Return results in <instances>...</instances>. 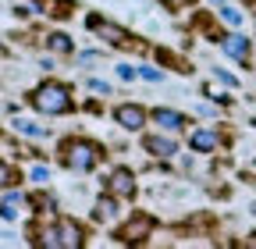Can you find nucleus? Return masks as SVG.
Instances as JSON below:
<instances>
[{
  "mask_svg": "<svg viewBox=\"0 0 256 249\" xmlns=\"http://www.w3.org/2000/svg\"><path fill=\"white\" fill-rule=\"evenodd\" d=\"M220 50L228 54V57H235V60H249V40L246 36H238V32H228V36H220Z\"/></svg>",
  "mask_w": 256,
  "mask_h": 249,
  "instance_id": "4",
  "label": "nucleus"
},
{
  "mask_svg": "<svg viewBox=\"0 0 256 249\" xmlns=\"http://www.w3.org/2000/svg\"><path fill=\"white\" fill-rule=\"evenodd\" d=\"M14 132L32 136V139H43V136H46V128H40V124H32V121H25V118H18V121H14Z\"/></svg>",
  "mask_w": 256,
  "mask_h": 249,
  "instance_id": "14",
  "label": "nucleus"
},
{
  "mask_svg": "<svg viewBox=\"0 0 256 249\" xmlns=\"http://www.w3.org/2000/svg\"><path fill=\"white\" fill-rule=\"evenodd\" d=\"M89 89H92V92H104V96L110 92V86H107L104 78H89Z\"/></svg>",
  "mask_w": 256,
  "mask_h": 249,
  "instance_id": "20",
  "label": "nucleus"
},
{
  "mask_svg": "<svg viewBox=\"0 0 256 249\" xmlns=\"http://www.w3.org/2000/svg\"><path fill=\"white\" fill-rule=\"evenodd\" d=\"M136 75H139V68H132V64H118V78H121V82H132Z\"/></svg>",
  "mask_w": 256,
  "mask_h": 249,
  "instance_id": "17",
  "label": "nucleus"
},
{
  "mask_svg": "<svg viewBox=\"0 0 256 249\" xmlns=\"http://www.w3.org/2000/svg\"><path fill=\"white\" fill-rule=\"evenodd\" d=\"M25 203H28V200H25L22 192H4V200H0V217H4V221H14Z\"/></svg>",
  "mask_w": 256,
  "mask_h": 249,
  "instance_id": "7",
  "label": "nucleus"
},
{
  "mask_svg": "<svg viewBox=\"0 0 256 249\" xmlns=\"http://www.w3.org/2000/svg\"><path fill=\"white\" fill-rule=\"evenodd\" d=\"M188 146L196 150V153H214V150H217V132H210V128L192 132V136H188Z\"/></svg>",
  "mask_w": 256,
  "mask_h": 249,
  "instance_id": "9",
  "label": "nucleus"
},
{
  "mask_svg": "<svg viewBox=\"0 0 256 249\" xmlns=\"http://www.w3.org/2000/svg\"><path fill=\"white\" fill-rule=\"evenodd\" d=\"M11 182H14V171H11V168H8L4 160H0V189H8Z\"/></svg>",
  "mask_w": 256,
  "mask_h": 249,
  "instance_id": "18",
  "label": "nucleus"
},
{
  "mask_svg": "<svg viewBox=\"0 0 256 249\" xmlns=\"http://www.w3.org/2000/svg\"><path fill=\"white\" fill-rule=\"evenodd\" d=\"M114 121L121 124V128H128V132H139L142 124H146V110L136 107V104H121V107L114 110Z\"/></svg>",
  "mask_w": 256,
  "mask_h": 249,
  "instance_id": "3",
  "label": "nucleus"
},
{
  "mask_svg": "<svg viewBox=\"0 0 256 249\" xmlns=\"http://www.w3.org/2000/svg\"><path fill=\"white\" fill-rule=\"evenodd\" d=\"M220 18L228 22V25H235V28L242 25V11H238V8H232V4H220Z\"/></svg>",
  "mask_w": 256,
  "mask_h": 249,
  "instance_id": "16",
  "label": "nucleus"
},
{
  "mask_svg": "<svg viewBox=\"0 0 256 249\" xmlns=\"http://www.w3.org/2000/svg\"><path fill=\"white\" fill-rule=\"evenodd\" d=\"M92 217H96V221H114V217H118V203L110 200V196H104L100 203H96V210H92Z\"/></svg>",
  "mask_w": 256,
  "mask_h": 249,
  "instance_id": "13",
  "label": "nucleus"
},
{
  "mask_svg": "<svg viewBox=\"0 0 256 249\" xmlns=\"http://www.w3.org/2000/svg\"><path fill=\"white\" fill-rule=\"evenodd\" d=\"M150 228H153V221H150V217H139L136 224H128V228L121 232V242H142V238L150 235Z\"/></svg>",
  "mask_w": 256,
  "mask_h": 249,
  "instance_id": "11",
  "label": "nucleus"
},
{
  "mask_svg": "<svg viewBox=\"0 0 256 249\" xmlns=\"http://www.w3.org/2000/svg\"><path fill=\"white\" fill-rule=\"evenodd\" d=\"M96 160H100V146L89 142V139H75V142L64 146V164L72 171H92Z\"/></svg>",
  "mask_w": 256,
  "mask_h": 249,
  "instance_id": "2",
  "label": "nucleus"
},
{
  "mask_svg": "<svg viewBox=\"0 0 256 249\" xmlns=\"http://www.w3.org/2000/svg\"><path fill=\"white\" fill-rule=\"evenodd\" d=\"M89 25H92V28H100V36H107L114 46H124V43H128V32H121V28H114V25L100 22V18H89Z\"/></svg>",
  "mask_w": 256,
  "mask_h": 249,
  "instance_id": "12",
  "label": "nucleus"
},
{
  "mask_svg": "<svg viewBox=\"0 0 256 249\" xmlns=\"http://www.w3.org/2000/svg\"><path fill=\"white\" fill-rule=\"evenodd\" d=\"M153 121L160 124V128H168V132H178V128H185V114H178V110H168V107H156L153 110Z\"/></svg>",
  "mask_w": 256,
  "mask_h": 249,
  "instance_id": "6",
  "label": "nucleus"
},
{
  "mask_svg": "<svg viewBox=\"0 0 256 249\" xmlns=\"http://www.w3.org/2000/svg\"><path fill=\"white\" fill-rule=\"evenodd\" d=\"M57 235H60L64 249H78L82 246V228L75 221H68V217H60V221H57Z\"/></svg>",
  "mask_w": 256,
  "mask_h": 249,
  "instance_id": "5",
  "label": "nucleus"
},
{
  "mask_svg": "<svg viewBox=\"0 0 256 249\" xmlns=\"http://www.w3.org/2000/svg\"><path fill=\"white\" fill-rule=\"evenodd\" d=\"M146 150L153 153V157H174V153H178L174 139H168V136H150L146 139Z\"/></svg>",
  "mask_w": 256,
  "mask_h": 249,
  "instance_id": "10",
  "label": "nucleus"
},
{
  "mask_svg": "<svg viewBox=\"0 0 256 249\" xmlns=\"http://www.w3.org/2000/svg\"><path fill=\"white\" fill-rule=\"evenodd\" d=\"M110 189H114L118 196H132V192H136V178H132V171H128V168H118V171L110 174Z\"/></svg>",
  "mask_w": 256,
  "mask_h": 249,
  "instance_id": "8",
  "label": "nucleus"
},
{
  "mask_svg": "<svg viewBox=\"0 0 256 249\" xmlns=\"http://www.w3.org/2000/svg\"><path fill=\"white\" fill-rule=\"evenodd\" d=\"M46 178H50V168H43V164L32 168V182H46Z\"/></svg>",
  "mask_w": 256,
  "mask_h": 249,
  "instance_id": "21",
  "label": "nucleus"
},
{
  "mask_svg": "<svg viewBox=\"0 0 256 249\" xmlns=\"http://www.w3.org/2000/svg\"><path fill=\"white\" fill-rule=\"evenodd\" d=\"M139 78H146V82H160L164 75H160L156 68H146V64H142V68H139Z\"/></svg>",
  "mask_w": 256,
  "mask_h": 249,
  "instance_id": "19",
  "label": "nucleus"
},
{
  "mask_svg": "<svg viewBox=\"0 0 256 249\" xmlns=\"http://www.w3.org/2000/svg\"><path fill=\"white\" fill-rule=\"evenodd\" d=\"M214 4H228V0H214Z\"/></svg>",
  "mask_w": 256,
  "mask_h": 249,
  "instance_id": "24",
  "label": "nucleus"
},
{
  "mask_svg": "<svg viewBox=\"0 0 256 249\" xmlns=\"http://www.w3.org/2000/svg\"><path fill=\"white\" fill-rule=\"evenodd\" d=\"M75 60H78V64H92V60H100V54H78Z\"/></svg>",
  "mask_w": 256,
  "mask_h": 249,
  "instance_id": "22",
  "label": "nucleus"
},
{
  "mask_svg": "<svg viewBox=\"0 0 256 249\" xmlns=\"http://www.w3.org/2000/svg\"><path fill=\"white\" fill-rule=\"evenodd\" d=\"M50 50H54V54H72L75 46H72V40L64 36V32H54V36H50Z\"/></svg>",
  "mask_w": 256,
  "mask_h": 249,
  "instance_id": "15",
  "label": "nucleus"
},
{
  "mask_svg": "<svg viewBox=\"0 0 256 249\" xmlns=\"http://www.w3.org/2000/svg\"><path fill=\"white\" fill-rule=\"evenodd\" d=\"M168 4H185V0H168Z\"/></svg>",
  "mask_w": 256,
  "mask_h": 249,
  "instance_id": "23",
  "label": "nucleus"
},
{
  "mask_svg": "<svg viewBox=\"0 0 256 249\" xmlns=\"http://www.w3.org/2000/svg\"><path fill=\"white\" fill-rule=\"evenodd\" d=\"M32 104H36V110H43V114H68L72 110V89L57 86V82H46V86H40L32 92Z\"/></svg>",
  "mask_w": 256,
  "mask_h": 249,
  "instance_id": "1",
  "label": "nucleus"
}]
</instances>
